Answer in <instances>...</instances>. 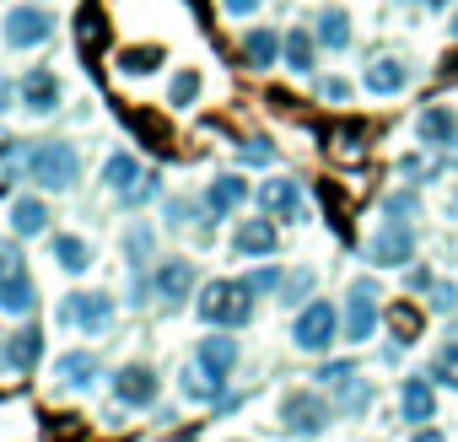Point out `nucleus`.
<instances>
[{
    "label": "nucleus",
    "instance_id": "nucleus-1",
    "mask_svg": "<svg viewBox=\"0 0 458 442\" xmlns=\"http://www.w3.org/2000/svg\"><path fill=\"white\" fill-rule=\"evenodd\" d=\"M22 178L44 194H71L81 183V151L71 140H38L33 151H22Z\"/></svg>",
    "mask_w": 458,
    "mask_h": 442
},
{
    "label": "nucleus",
    "instance_id": "nucleus-2",
    "mask_svg": "<svg viewBox=\"0 0 458 442\" xmlns=\"http://www.w3.org/2000/svg\"><path fill=\"white\" fill-rule=\"evenodd\" d=\"M194 313L205 329H243L254 319V286L249 281H205L194 297Z\"/></svg>",
    "mask_w": 458,
    "mask_h": 442
},
{
    "label": "nucleus",
    "instance_id": "nucleus-3",
    "mask_svg": "<svg viewBox=\"0 0 458 442\" xmlns=\"http://www.w3.org/2000/svg\"><path fill=\"white\" fill-rule=\"evenodd\" d=\"M335 340H345V313H340L335 302L313 297L308 308H297V319H292V345H297L302 356H324V351H335Z\"/></svg>",
    "mask_w": 458,
    "mask_h": 442
},
{
    "label": "nucleus",
    "instance_id": "nucleus-4",
    "mask_svg": "<svg viewBox=\"0 0 458 442\" xmlns=\"http://www.w3.org/2000/svg\"><path fill=\"white\" fill-rule=\"evenodd\" d=\"M329 421H335V399H324V388H292L281 399V431L297 437V442L324 437Z\"/></svg>",
    "mask_w": 458,
    "mask_h": 442
},
{
    "label": "nucleus",
    "instance_id": "nucleus-5",
    "mask_svg": "<svg viewBox=\"0 0 458 442\" xmlns=\"http://www.w3.org/2000/svg\"><path fill=\"white\" fill-rule=\"evenodd\" d=\"M114 297L108 292H65L60 308H55V324L60 329H76V335H108L114 329Z\"/></svg>",
    "mask_w": 458,
    "mask_h": 442
},
{
    "label": "nucleus",
    "instance_id": "nucleus-6",
    "mask_svg": "<svg viewBox=\"0 0 458 442\" xmlns=\"http://www.w3.org/2000/svg\"><path fill=\"white\" fill-rule=\"evenodd\" d=\"M55 38V12L49 6H33V0H22V6H12L6 17H0V44L28 55V49H44Z\"/></svg>",
    "mask_w": 458,
    "mask_h": 442
},
{
    "label": "nucleus",
    "instance_id": "nucleus-7",
    "mask_svg": "<svg viewBox=\"0 0 458 442\" xmlns=\"http://www.w3.org/2000/svg\"><path fill=\"white\" fill-rule=\"evenodd\" d=\"M194 297H199V276H194V265H189L183 254L157 259V270H151V308H157V313H178V308L194 302Z\"/></svg>",
    "mask_w": 458,
    "mask_h": 442
},
{
    "label": "nucleus",
    "instance_id": "nucleus-8",
    "mask_svg": "<svg viewBox=\"0 0 458 442\" xmlns=\"http://www.w3.org/2000/svg\"><path fill=\"white\" fill-rule=\"evenodd\" d=\"M367 259L377 265V270H410V259H415V227L410 221H377V227L367 233Z\"/></svg>",
    "mask_w": 458,
    "mask_h": 442
},
{
    "label": "nucleus",
    "instance_id": "nucleus-9",
    "mask_svg": "<svg viewBox=\"0 0 458 442\" xmlns=\"http://www.w3.org/2000/svg\"><path fill=\"white\" fill-rule=\"evenodd\" d=\"M377 308H383V292H377V281L372 276H356L351 281V292H345V340L351 345H367L372 335H377Z\"/></svg>",
    "mask_w": 458,
    "mask_h": 442
},
{
    "label": "nucleus",
    "instance_id": "nucleus-10",
    "mask_svg": "<svg viewBox=\"0 0 458 442\" xmlns=\"http://www.w3.org/2000/svg\"><path fill=\"white\" fill-rule=\"evenodd\" d=\"M157 388H162V378H157V367H146V361H124V367L108 378V394H114V404H124V410L157 404Z\"/></svg>",
    "mask_w": 458,
    "mask_h": 442
},
{
    "label": "nucleus",
    "instance_id": "nucleus-11",
    "mask_svg": "<svg viewBox=\"0 0 458 442\" xmlns=\"http://www.w3.org/2000/svg\"><path fill=\"white\" fill-rule=\"evenodd\" d=\"M17 103H22V114L49 119V114H60V103H65V81H60L49 65H38V71H28V76L17 81Z\"/></svg>",
    "mask_w": 458,
    "mask_h": 442
},
{
    "label": "nucleus",
    "instance_id": "nucleus-12",
    "mask_svg": "<svg viewBox=\"0 0 458 442\" xmlns=\"http://www.w3.org/2000/svg\"><path fill=\"white\" fill-rule=\"evenodd\" d=\"M243 200H249V178L243 173H216L205 183V200H199V227H210V221H221V216H233Z\"/></svg>",
    "mask_w": 458,
    "mask_h": 442
},
{
    "label": "nucleus",
    "instance_id": "nucleus-13",
    "mask_svg": "<svg viewBox=\"0 0 458 442\" xmlns=\"http://www.w3.org/2000/svg\"><path fill=\"white\" fill-rule=\"evenodd\" d=\"M254 200H259L265 216H276V221H308V189H302L297 178H265Z\"/></svg>",
    "mask_w": 458,
    "mask_h": 442
},
{
    "label": "nucleus",
    "instance_id": "nucleus-14",
    "mask_svg": "<svg viewBox=\"0 0 458 442\" xmlns=\"http://www.w3.org/2000/svg\"><path fill=\"white\" fill-rule=\"evenodd\" d=\"M361 87H367V98H377V103L404 98V87H410V65H404L399 55H372L367 71H361Z\"/></svg>",
    "mask_w": 458,
    "mask_h": 442
},
{
    "label": "nucleus",
    "instance_id": "nucleus-15",
    "mask_svg": "<svg viewBox=\"0 0 458 442\" xmlns=\"http://www.w3.org/2000/svg\"><path fill=\"white\" fill-rule=\"evenodd\" d=\"M103 189H108L119 205L135 210V200H140V189H146V167H140L130 151H114V157L103 162Z\"/></svg>",
    "mask_w": 458,
    "mask_h": 442
},
{
    "label": "nucleus",
    "instance_id": "nucleus-16",
    "mask_svg": "<svg viewBox=\"0 0 458 442\" xmlns=\"http://www.w3.org/2000/svg\"><path fill=\"white\" fill-rule=\"evenodd\" d=\"M276 249H281L276 216H249V221H238V227H233V254L238 259H270Z\"/></svg>",
    "mask_w": 458,
    "mask_h": 442
},
{
    "label": "nucleus",
    "instance_id": "nucleus-17",
    "mask_svg": "<svg viewBox=\"0 0 458 442\" xmlns=\"http://www.w3.org/2000/svg\"><path fill=\"white\" fill-rule=\"evenodd\" d=\"M415 140H420L426 151H447V146L458 140V114H453L447 103L420 108V114H415Z\"/></svg>",
    "mask_w": 458,
    "mask_h": 442
},
{
    "label": "nucleus",
    "instance_id": "nucleus-18",
    "mask_svg": "<svg viewBox=\"0 0 458 442\" xmlns=\"http://www.w3.org/2000/svg\"><path fill=\"white\" fill-rule=\"evenodd\" d=\"M238 340H233V329H216V335H205L199 345H194V361L205 367V372H216V378H233L238 372Z\"/></svg>",
    "mask_w": 458,
    "mask_h": 442
},
{
    "label": "nucleus",
    "instance_id": "nucleus-19",
    "mask_svg": "<svg viewBox=\"0 0 458 442\" xmlns=\"http://www.w3.org/2000/svg\"><path fill=\"white\" fill-rule=\"evenodd\" d=\"M399 415L410 426H431V415H437V383L431 378H404L399 383Z\"/></svg>",
    "mask_w": 458,
    "mask_h": 442
},
{
    "label": "nucleus",
    "instance_id": "nucleus-20",
    "mask_svg": "<svg viewBox=\"0 0 458 442\" xmlns=\"http://www.w3.org/2000/svg\"><path fill=\"white\" fill-rule=\"evenodd\" d=\"M178 394H183V399H194V404L221 410V404H226V378H216V372H205V367L194 361V367H183V372H178Z\"/></svg>",
    "mask_w": 458,
    "mask_h": 442
},
{
    "label": "nucleus",
    "instance_id": "nucleus-21",
    "mask_svg": "<svg viewBox=\"0 0 458 442\" xmlns=\"http://www.w3.org/2000/svg\"><path fill=\"white\" fill-rule=\"evenodd\" d=\"M313 38H318V49H335V55H345V49L356 44L351 12H345V6H324V12H318V22H313Z\"/></svg>",
    "mask_w": 458,
    "mask_h": 442
},
{
    "label": "nucleus",
    "instance_id": "nucleus-22",
    "mask_svg": "<svg viewBox=\"0 0 458 442\" xmlns=\"http://www.w3.org/2000/svg\"><path fill=\"white\" fill-rule=\"evenodd\" d=\"M55 383L71 394H87L92 383H98V356L92 351H65V356H55Z\"/></svg>",
    "mask_w": 458,
    "mask_h": 442
},
{
    "label": "nucleus",
    "instance_id": "nucleus-23",
    "mask_svg": "<svg viewBox=\"0 0 458 442\" xmlns=\"http://www.w3.org/2000/svg\"><path fill=\"white\" fill-rule=\"evenodd\" d=\"M119 249H124V259H130V276L157 270V233L146 227V221H130L124 238H119Z\"/></svg>",
    "mask_w": 458,
    "mask_h": 442
},
{
    "label": "nucleus",
    "instance_id": "nucleus-24",
    "mask_svg": "<svg viewBox=\"0 0 458 442\" xmlns=\"http://www.w3.org/2000/svg\"><path fill=\"white\" fill-rule=\"evenodd\" d=\"M55 265H60L65 276H87V270L98 265L92 238H81V233H60V238H55Z\"/></svg>",
    "mask_w": 458,
    "mask_h": 442
},
{
    "label": "nucleus",
    "instance_id": "nucleus-25",
    "mask_svg": "<svg viewBox=\"0 0 458 442\" xmlns=\"http://www.w3.org/2000/svg\"><path fill=\"white\" fill-rule=\"evenodd\" d=\"M281 49H286V38L270 33V28H249V33H243V65H249V71H270V65L281 60Z\"/></svg>",
    "mask_w": 458,
    "mask_h": 442
},
{
    "label": "nucleus",
    "instance_id": "nucleus-26",
    "mask_svg": "<svg viewBox=\"0 0 458 442\" xmlns=\"http://www.w3.org/2000/svg\"><path fill=\"white\" fill-rule=\"evenodd\" d=\"M329 399H335V415H367V410H372V399H377V388H372L361 372H351L345 383H335V388H329Z\"/></svg>",
    "mask_w": 458,
    "mask_h": 442
},
{
    "label": "nucleus",
    "instance_id": "nucleus-27",
    "mask_svg": "<svg viewBox=\"0 0 458 442\" xmlns=\"http://www.w3.org/2000/svg\"><path fill=\"white\" fill-rule=\"evenodd\" d=\"M33 308H38V286H33L28 270L12 276V281H0V313L6 319H33Z\"/></svg>",
    "mask_w": 458,
    "mask_h": 442
},
{
    "label": "nucleus",
    "instance_id": "nucleus-28",
    "mask_svg": "<svg viewBox=\"0 0 458 442\" xmlns=\"http://www.w3.org/2000/svg\"><path fill=\"white\" fill-rule=\"evenodd\" d=\"M12 233L17 238H44L49 233V205L33 200V194H17L12 200Z\"/></svg>",
    "mask_w": 458,
    "mask_h": 442
},
{
    "label": "nucleus",
    "instance_id": "nucleus-29",
    "mask_svg": "<svg viewBox=\"0 0 458 442\" xmlns=\"http://www.w3.org/2000/svg\"><path fill=\"white\" fill-rule=\"evenodd\" d=\"M281 60H286V71H292V76H313V65H318V38H313L308 28H292V33H286Z\"/></svg>",
    "mask_w": 458,
    "mask_h": 442
},
{
    "label": "nucleus",
    "instance_id": "nucleus-30",
    "mask_svg": "<svg viewBox=\"0 0 458 442\" xmlns=\"http://www.w3.org/2000/svg\"><path fill=\"white\" fill-rule=\"evenodd\" d=\"M162 44H135V49H119L114 55V71L119 76H151V71H162Z\"/></svg>",
    "mask_w": 458,
    "mask_h": 442
},
{
    "label": "nucleus",
    "instance_id": "nucleus-31",
    "mask_svg": "<svg viewBox=\"0 0 458 442\" xmlns=\"http://www.w3.org/2000/svg\"><path fill=\"white\" fill-rule=\"evenodd\" d=\"M6 361H12V372H33L44 361V335L38 329H17L6 340Z\"/></svg>",
    "mask_w": 458,
    "mask_h": 442
},
{
    "label": "nucleus",
    "instance_id": "nucleus-32",
    "mask_svg": "<svg viewBox=\"0 0 458 442\" xmlns=\"http://www.w3.org/2000/svg\"><path fill=\"white\" fill-rule=\"evenodd\" d=\"M426 372H431V383H437V388H458V335H447V340H442V351L431 356V367H426Z\"/></svg>",
    "mask_w": 458,
    "mask_h": 442
},
{
    "label": "nucleus",
    "instance_id": "nucleus-33",
    "mask_svg": "<svg viewBox=\"0 0 458 442\" xmlns=\"http://www.w3.org/2000/svg\"><path fill=\"white\" fill-rule=\"evenodd\" d=\"M199 87H205L199 71H173V81H167V108H194V103H199Z\"/></svg>",
    "mask_w": 458,
    "mask_h": 442
},
{
    "label": "nucleus",
    "instance_id": "nucleus-34",
    "mask_svg": "<svg viewBox=\"0 0 458 442\" xmlns=\"http://www.w3.org/2000/svg\"><path fill=\"white\" fill-rule=\"evenodd\" d=\"M313 281H318V276L302 265V270H292V276H286V286H281L276 297H281L286 308H308V302H313Z\"/></svg>",
    "mask_w": 458,
    "mask_h": 442
},
{
    "label": "nucleus",
    "instance_id": "nucleus-35",
    "mask_svg": "<svg viewBox=\"0 0 458 442\" xmlns=\"http://www.w3.org/2000/svg\"><path fill=\"white\" fill-rule=\"evenodd\" d=\"M276 157H281V151H276L270 135H249V140L238 146V162H243V167H276Z\"/></svg>",
    "mask_w": 458,
    "mask_h": 442
},
{
    "label": "nucleus",
    "instance_id": "nucleus-36",
    "mask_svg": "<svg viewBox=\"0 0 458 442\" xmlns=\"http://www.w3.org/2000/svg\"><path fill=\"white\" fill-rule=\"evenodd\" d=\"M415 210H420V194H415V189H394V194L383 200V216H388V221H410Z\"/></svg>",
    "mask_w": 458,
    "mask_h": 442
},
{
    "label": "nucleus",
    "instance_id": "nucleus-37",
    "mask_svg": "<svg viewBox=\"0 0 458 442\" xmlns=\"http://www.w3.org/2000/svg\"><path fill=\"white\" fill-rule=\"evenodd\" d=\"M249 286H254V297H265V292H281L286 276H281L276 265H259V270H249Z\"/></svg>",
    "mask_w": 458,
    "mask_h": 442
},
{
    "label": "nucleus",
    "instance_id": "nucleus-38",
    "mask_svg": "<svg viewBox=\"0 0 458 442\" xmlns=\"http://www.w3.org/2000/svg\"><path fill=\"white\" fill-rule=\"evenodd\" d=\"M351 372H356V361H324V367L313 372V383H318V388L329 394V388H335V383H345Z\"/></svg>",
    "mask_w": 458,
    "mask_h": 442
},
{
    "label": "nucleus",
    "instance_id": "nucleus-39",
    "mask_svg": "<svg viewBox=\"0 0 458 442\" xmlns=\"http://www.w3.org/2000/svg\"><path fill=\"white\" fill-rule=\"evenodd\" d=\"M22 270H28L22 243H0V281H12V276H22Z\"/></svg>",
    "mask_w": 458,
    "mask_h": 442
},
{
    "label": "nucleus",
    "instance_id": "nucleus-40",
    "mask_svg": "<svg viewBox=\"0 0 458 442\" xmlns=\"http://www.w3.org/2000/svg\"><path fill=\"white\" fill-rule=\"evenodd\" d=\"M351 92H356V87H351L345 76H324V81H318V98H324V103H351Z\"/></svg>",
    "mask_w": 458,
    "mask_h": 442
},
{
    "label": "nucleus",
    "instance_id": "nucleus-41",
    "mask_svg": "<svg viewBox=\"0 0 458 442\" xmlns=\"http://www.w3.org/2000/svg\"><path fill=\"white\" fill-rule=\"evenodd\" d=\"M426 302H431L437 313H453V308H458V286H453V281H437V286L426 292Z\"/></svg>",
    "mask_w": 458,
    "mask_h": 442
},
{
    "label": "nucleus",
    "instance_id": "nucleus-42",
    "mask_svg": "<svg viewBox=\"0 0 458 442\" xmlns=\"http://www.w3.org/2000/svg\"><path fill=\"white\" fill-rule=\"evenodd\" d=\"M404 286H410V297H426V292H431V286H437V276H431V270H426V265H420V270H415V265H410V276H404Z\"/></svg>",
    "mask_w": 458,
    "mask_h": 442
},
{
    "label": "nucleus",
    "instance_id": "nucleus-43",
    "mask_svg": "<svg viewBox=\"0 0 458 442\" xmlns=\"http://www.w3.org/2000/svg\"><path fill=\"white\" fill-rule=\"evenodd\" d=\"M259 6H265V0H221V12L233 17V22H249V17H254Z\"/></svg>",
    "mask_w": 458,
    "mask_h": 442
},
{
    "label": "nucleus",
    "instance_id": "nucleus-44",
    "mask_svg": "<svg viewBox=\"0 0 458 442\" xmlns=\"http://www.w3.org/2000/svg\"><path fill=\"white\" fill-rule=\"evenodd\" d=\"M399 178H410V183H426V178H431V167H426V162H415V157H404V162H399Z\"/></svg>",
    "mask_w": 458,
    "mask_h": 442
},
{
    "label": "nucleus",
    "instance_id": "nucleus-45",
    "mask_svg": "<svg viewBox=\"0 0 458 442\" xmlns=\"http://www.w3.org/2000/svg\"><path fill=\"white\" fill-rule=\"evenodd\" d=\"M410 442H447V437H442L437 426H415V437H410Z\"/></svg>",
    "mask_w": 458,
    "mask_h": 442
},
{
    "label": "nucleus",
    "instance_id": "nucleus-46",
    "mask_svg": "<svg viewBox=\"0 0 458 442\" xmlns=\"http://www.w3.org/2000/svg\"><path fill=\"white\" fill-rule=\"evenodd\" d=\"M447 167H453V173H458V140H453V146H447Z\"/></svg>",
    "mask_w": 458,
    "mask_h": 442
},
{
    "label": "nucleus",
    "instance_id": "nucleus-47",
    "mask_svg": "<svg viewBox=\"0 0 458 442\" xmlns=\"http://www.w3.org/2000/svg\"><path fill=\"white\" fill-rule=\"evenodd\" d=\"M12 151H17V146H12V140H6V135H0V162H6V157H12Z\"/></svg>",
    "mask_w": 458,
    "mask_h": 442
},
{
    "label": "nucleus",
    "instance_id": "nucleus-48",
    "mask_svg": "<svg viewBox=\"0 0 458 442\" xmlns=\"http://www.w3.org/2000/svg\"><path fill=\"white\" fill-rule=\"evenodd\" d=\"M447 33H453V44H458V12H453V17H447Z\"/></svg>",
    "mask_w": 458,
    "mask_h": 442
},
{
    "label": "nucleus",
    "instance_id": "nucleus-49",
    "mask_svg": "<svg viewBox=\"0 0 458 442\" xmlns=\"http://www.w3.org/2000/svg\"><path fill=\"white\" fill-rule=\"evenodd\" d=\"M420 6H431V12H442V6H453V0H420Z\"/></svg>",
    "mask_w": 458,
    "mask_h": 442
},
{
    "label": "nucleus",
    "instance_id": "nucleus-50",
    "mask_svg": "<svg viewBox=\"0 0 458 442\" xmlns=\"http://www.w3.org/2000/svg\"><path fill=\"white\" fill-rule=\"evenodd\" d=\"M447 216H453V221H458V194H453V200H447Z\"/></svg>",
    "mask_w": 458,
    "mask_h": 442
},
{
    "label": "nucleus",
    "instance_id": "nucleus-51",
    "mask_svg": "<svg viewBox=\"0 0 458 442\" xmlns=\"http://www.w3.org/2000/svg\"><path fill=\"white\" fill-rule=\"evenodd\" d=\"M0 372H12V361H6V345H0Z\"/></svg>",
    "mask_w": 458,
    "mask_h": 442
}]
</instances>
